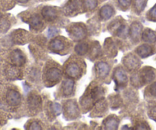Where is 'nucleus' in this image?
<instances>
[{
	"mask_svg": "<svg viewBox=\"0 0 156 130\" xmlns=\"http://www.w3.org/2000/svg\"><path fill=\"white\" fill-rule=\"evenodd\" d=\"M5 101L12 107L18 106L21 102V96L17 90L14 89H8L5 94Z\"/></svg>",
	"mask_w": 156,
	"mask_h": 130,
	"instance_id": "1",
	"label": "nucleus"
},
{
	"mask_svg": "<svg viewBox=\"0 0 156 130\" xmlns=\"http://www.w3.org/2000/svg\"><path fill=\"white\" fill-rule=\"evenodd\" d=\"M46 78L48 81L54 83L55 84V82L59 80V79L61 78V71L56 68H50L46 73Z\"/></svg>",
	"mask_w": 156,
	"mask_h": 130,
	"instance_id": "2",
	"label": "nucleus"
},
{
	"mask_svg": "<svg viewBox=\"0 0 156 130\" xmlns=\"http://www.w3.org/2000/svg\"><path fill=\"white\" fill-rule=\"evenodd\" d=\"M66 73L70 77H78L81 73V69L76 63L69 64L66 69Z\"/></svg>",
	"mask_w": 156,
	"mask_h": 130,
	"instance_id": "3",
	"label": "nucleus"
},
{
	"mask_svg": "<svg viewBox=\"0 0 156 130\" xmlns=\"http://www.w3.org/2000/svg\"><path fill=\"white\" fill-rule=\"evenodd\" d=\"M10 58H11V62L12 63L13 65L20 66L25 62V58L22 52L19 51H14L13 52H12Z\"/></svg>",
	"mask_w": 156,
	"mask_h": 130,
	"instance_id": "4",
	"label": "nucleus"
},
{
	"mask_svg": "<svg viewBox=\"0 0 156 130\" xmlns=\"http://www.w3.org/2000/svg\"><path fill=\"white\" fill-rule=\"evenodd\" d=\"M42 16L46 20L52 21L56 19L57 11L52 7H44L42 10Z\"/></svg>",
	"mask_w": 156,
	"mask_h": 130,
	"instance_id": "5",
	"label": "nucleus"
},
{
	"mask_svg": "<svg viewBox=\"0 0 156 130\" xmlns=\"http://www.w3.org/2000/svg\"><path fill=\"white\" fill-rule=\"evenodd\" d=\"M115 80L116 81L117 86H124L127 81V77L125 72L122 69H118L115 73Z\"/></svg>",
	"mask_w": 156,
	"mask_h": 130,
	"instance_id": "6",
	"label": "nucleus"
},
{
	"mask_svg": "<svg viewBox=\"0 0 156 130\" xmlns=\"http://www.w3.org/2000/svg\"><path fill=\"white\" fill-rule=\"evenodd\" d=\"M114 11L113 9L110 6V5H104L103 8L100 10V16L103 19H108L113 15Z\"/></svg>",
	"mask_w": 156,
	"mask_h": 130,
	"instance_id": "7",
	"label": "nucleus"
},
{
	"mask_svg": "<svg viewBox=\"0 0 156 130\" xmlns=\"http://www.w3.org/2000/svg\"><path fill=\"white\" fill-rule=\"evenodd\" d=\"M154 72L151 70L147 68V69L144 70L143 72H142V76H141V79L142 80L143 83H148V82L151 81L153 80V78H154Z\"/></svg>",
	"mask_w": 156,
	"mask_h": 130,
	"instance_id": "8",
	"label": "nucleus"
},
{
	"mask_svg": "<svg viewBox=\"0 0 156 130\" xmlns=\"http://www.w3.org/2000/svg\"><path fill=\"white\" fill-rule=\"evenodd\" d=\"M96 68H97V71L98 72V74L101 77H104V76L107 75V74L109 73V68L107 64H105V63H99L97 65V67H96Z\"/></svg>",
	"mask_w": 156,
	"mask_h": 130,
	"instance_id": "9",
	"label": "nucleus"
},
{
	"mask_svg": "<svg viewBox=\"0 0 156 130\" xmlns=\"http://www.w3.org/2000/svg\"><path fill=\"white\" fill-rule=\"evenodd\" d=\"M137 52L141 57L145 58V57L151 54V52H152V49L148 45H142L137 49Z\"/></svg>",
	"mask_w": 156,
	"mask_h": 130,
	"instance_id": "10",
	"label": "nucleus"
},
{
	"mask_svg": "<svg viewBox=\"0 0 156 130\" xmlns=\"http://www.w3.org/2000/svg\"><path fill=\"white\" fill-rule=\"evenodd\" d=\"M50 47L55 51H60L64 48V43L61 40L55 39L51 42Z\"/></svg>",
	"mask_w": 156,
	"mask_h": 130,
	"instance_id": "11",
	"label": "nucleus"
},
{
	"mask_svg": "<svg viewBox=\"0 0 156 130\" xmlns=\"http://www.w3.org/2000/svg\"><path fill=\"white\" fill-rule=\"evenodd\" d=\"M29 24L31 27L34 29H38L41 27L42 25V22H41L40 17L37 16H32L29 20Z\"/></svg>",
	"mask_w": 156,
	"mask_h": 130,
	"instance_id": "12",
	"label": "nucleus"
},
{
	"mask_svg": "<svg viewBox=\"0 0 156 130\" xmlns=\"http://www.w3.org/2000/svg\"><path fill=\"white\" fill-rule=\"evenodd\" d=\"M142 38H143L144 41H148V42H154L156 40V36L155 34L152 31L148 29L142 35Z\"/></svg>",
	"mask_w": 156,
	"mask_h": 130,
	"instance_id": "13",
	"label": "nucleus"
},
{
	"mask_svg": "<svg viewBox=\"0 0 156 130\" xmlns=\"http://www.w3.org/2000/svg\"><path fill=\"white\" fill-rule=\"evenodd\" d=\"M73 89V82L71 80H66L63 85V90H64V93L65 95L69 96L72 93V91Z\"/></svg>",
	"mask_w": 156,
	"mask_h": 130,
	"instance_id": "14",
	"label": "nucleus"
},
{
	"mask_svg": "<svg viewBox=\"0 0 156 130\" xmlns=\"http://www.w3.org/2000/svg\"><path fill=\"white\" fill-rule=\"evenodd\" d=\"M77 7L78 3L76 0H70L66 5L65 11H67V12H73L77 9Z\"/></svg>",
	"mask_w": 156,
	"mask_h": 130,
	"instance_id": "15",
	"label": "nucleus"
},
{
	"mask_svg": "<svg viewBox=\"0 0 156 130\" xmlns=\"http://www.w3.org/2000/svg\"><path fill=\"white\" fill-rule=\"evenodd\" d=\"M105 125L107 128H116L118 125V120L114 116H111L106 121Z\"/></svg>",
	"mask_w": 156,
	"mask_h": 130,
	"instance_id": "16",
	"label": "nucleus"
},
{
	"mask_svg": "<svg viewBox=\"0 0 156 130\" xmlns=\"http://www.w3.org/2000/svg\"><path fill=\"white\" fill-rule=\"evenodd\" d=\"M126 66L128 67L129 68H131V69H133V68H136L139 65H138V61L136 60V58H135L134 56H131L130 58H127L126 62Z\"/></svg>",
	"mask_w": 156,
	"mask_h": 130,
	"instance_id": "17",
	"label": "nucleus"
},
{
	"mask_svg": "<svg viewBox=\"0 0 156 130\" xmlns=\"http://www.w3.org/2000/svg\"><path fill=\"white\" fill-rule=\"evenodd\" d=\"M141 31V25L138 23H135L134 25H133L131 29V34L133 38L136 39V38L139 37V34H140Z\"/></svg>",
	"mask_w": 156,
	"mask_h": 130,
	"instance_id": "18",
	"label": "nucleus"
},
{
	"mask_svg": "<svg viewBox=\"0 0 156 130\" xmlns=\"http://www.w3.org/2000/svg\"><path fill=\"white\" fill-rule=\"evenodd\" d=\"M40 102H41L40 98L38 97H35V96L31 97L28 100V104H29L31 108L32 109H36L37 107H38L40 105Z\"/></svg>",
	"mask_w": 156,
	"mask_h": 130,
	"instance_id": "19",
	"label": "nucleus"
},
{
	"mask_svg": "<svg viewBox=\"0 0 156 130\" xmlns=\"http://www.w3.org/2000/svg\"><path fill=\"white\" fill-rule=\"evenodd\" d=\"M73 34L78 38H81L84 36V30L83 28L80 26H76L73 28Z\"/></svg>",
	"mask_w": 156,
	"mask_h": 130,
	"instance_id": "20",
	"label": "nucleus"
},
{
	"mask_svg": "<svg viewBox=\"0 0 156 130\" xmlns=\"http://www.w3.org/2000/svg\"><path fill=\"white\" fill-rule=\"evenodd\" d=\"M83 4H84L86 9L91 10L96 8V6L97 5V0H84Z\"/></svg>",
	"mask_w": 156,
	"mask_h": 130,
	"instance_id": "21",
	"label": "nucleus"
},
{
	"mask_svg": "<svg viewBox=\"0 0 156 130\" xmlns=\"http://www.w3.org/2000/svg\"><path fill=\"white\" fill-rule=\"evenodd\" d=\"M68 115H75L76 113V107L74 103H69L66 106Z\"/></svg>",
	"mask_w": 156,
	"mask_h": 130,
	"instance_id": "22",
	"label": "nucleus"
},
{
	"mask_svg": "<svg viewBox=\"0 0 156 130\" xmlns=\"http://www.w3.org/2000/svg\"><path fill=\"white\" fill-rule=\"evenodd\" d=\"M145 4H146V0H136V2H135L136 9L139 12L142 11L144 9Z\"/></svg>",
	"mask_w": 156,
	"mask_h": 130,
	"instance_id": "23",
	"label": "nucleus"
},
{
	"mask_svg": "<svg viewBox=\"0 0 156 130\" xmlns=\"http://www.w3.org/2000/svg\"><path fill=\"white\" fill-rule=\"evenodd\" d=\"M87 45L85 44H80L79 45H77L76 48V51L77 53H79L80 54H85L87 51Z\"/></svg>",
	"mask_w": 156,
	"mask_h": 130,
	"instance_id": "24",
	"label": "nucleus"
},
{
	"mask_svg": "<svg viewBox=\"0 0 156 130\" xmlns=\"http://www.w3.org/2000/svg\"><path fill=\"white\" fill-rule=\"evenodd\" d=\"M150 19L152 21H156V5L150 11Z\"/></svg>",
	"mask_w": 156,
	"mask_h": 130,
	"instance_id": "25",
	"label": "nucleus"
},
{
	"mask_svg": "<svg viewBox=\"0 0 156 130\" xmlns=\"http://www.w3.org/2000/svg\"><path fill=\"white\" fill-rule=\"evenodd\" d=\"M52 108H53V111L55 113V115H58L61 113V107L58 104H54Z\"/></svg>",
	"mask_w": 156,
	"mask_h": 130,
	"instance_id": "26",
	"label": "nucleus"
},
{
	"mask_svg": "<svg viewBox=\"0 0 156 130\" xmlns=\"http://www.w3.org/2000/svg\"><path fill=\"white\" fill-rule=\"evenodd\" d=\"M119 2L122 6L128 7L131 4V0H119Z\"/></svg>",
	"mask_w": 156,
	"mask_h": 130,
	"instance_id": "27",
	"label": "nucleus"
},
{
	"mask_svg": "<svg viewBox=\"0 0 156 130\" xmlns=\"http://www.w3.org/2000/svg\"><path fill=\"white\" fill-rule=\"evenodd\" d=\"M150 92L152 95L156 96V83H154V84H152L150 87Z\"/></svg>",
	"mask_w": 156,
	"mask_h": 130,
	"instance_id": "28",
	"label": "nucleus"
},
{
	"mask_svg": "<svg viewBox=\"0 0 156 130\" xmlns=\"http://www.w3.org/2000/svg\"><path fill=\"white\" fill-rule=\"evenodd\" d=\"M30 128H36V129H38V128H41V127H40V125H39V124L37 123V122H33V123L31 124V127H30Z\"/></svg>",
	"mask_w": 156,
	"mask_h": 130,
	"instance_id": "29",
	"label": "nucleus"
},
{
	"mask_svg": "<svg viewBox=\"0 0 156 130\" xmlns=\"http://www.w3.org/2000/svg\"><path fill=\"white\" fill-rule=\"evenodd\" d=\"M151 117L153 119H156V107H154V109H152L151 111Z\"/></svg>",
	"mask_w": 156,
	"mask_h": 130,
	"instance_id": "30",
	"label": "nucleus"
},
{
	"mask_svg": "<svg viewBox=\"0 0 156 130\" xmlns=\"http://www.w3.org/2000/svg\"><path fill=\"white\" fill-rule=\"evenodd\" d=\"M17 2H21V3H25V2H27L28 0H16Z\"/></svg>",
	"mask_w": 156,
	"mask_h": 130,
	"instance_id": "31",
	"label": "nucleus"
},
{
	"mask_svg": "<svg viewBox=\"0 0 156 130\" xmlns=\"http://www.w3.org/2000/svg\"><path fill=\"white\" fill-rule=\"evenodd\" d=\"M0 124H1V119H0Z\"/></svg>",
	"mask_w": 156,
	"mask_h": 130,
	"instance_id": "32",
	"label": "nucleus"
},
{
	"mask_svg": "<svg viewBox=\"0 0 156 130\" xmlns=\"http://www.w3.org/2000/svg\"><path fill=\"white\" fill-rule=\"evenodd\" d=\"M0 16H1V15H0Z\"/></svg>",
	"mask_w": 156,
	"mask_h": 130,
	"instance_id": "33",
	"label": "nucleus"
}]
</instances>
